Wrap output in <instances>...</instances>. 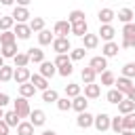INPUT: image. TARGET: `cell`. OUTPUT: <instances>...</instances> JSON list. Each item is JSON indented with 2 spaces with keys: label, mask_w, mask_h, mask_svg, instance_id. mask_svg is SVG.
<instances>
[{
  "label": "cell",
  "mask_w": 135,
  "mask_h": 135,
  "mask_svg": "<svg viewBox=\"0 0 135 135\" xmlns=\"http://www.w3.org/2000/svg\"><path fill=\"white\" fill-rule=\"evenodd\" d=\"M99 95H101V84H97V82L84 84V97L86 99H97Z\"/></svg>",
  "instance_id": "17"
},
{
  "label": "cell",
  "mask_w": 135,
  "mask_h": 135,
  "mask_svg": "<svg viewBox=\"0 0 135 135\" xmlns=\"http://www.w3.org/2000/svg\"><path fill=\"white\" fill-rule=\"evenodd\" d=\"M118 51H120V44L118 42H105L103 46H101V55L105 57V59H110V57H116L118 55Z\"/></svg>",
  "instance_id": "11"
},
{
  "label": "cell",
  "mask_w": 135,
  "mask_h": 135,
  "mask_svg": "<svg viewBox=\"0 0 135 135\" xmlns=\"http://www.w3.org/2000/svg\"><path fill=\"white\" fill-rule=\"evenodd\" d=\"M86 108H89V99L84 97V95H78V97H74L72 99V110L74 112H86Z\"/></svg>",
  "instance_id": "18"
},
{
  "label": "cell",
  "mask_w": 135,
  "mask_h": 135,
  "mask_svg": "<svg viewBox=\"0 0 135 135\" xmlns=\"http://www.w3.org/2000/svg\"><path fill=\"white\" fill-rule=\"evenodd\" d=\"M124 97H127V99H131V101H135V84H133V86L129 89V93H127Z\"/></svg>",
  "instance_id": "51"
},
{
  "label": "cell",
  "mask_w": 135,
  "mask_h": 135,
  "mask_svg": "<svg viewBox=\"0 0 135 135\" xmlns=\"http://www.w3.org/2000/svg\"><path fill=\"white\" fill-rule=\"evenodd\" d=\"M2 65H4V57H0V68H2Z\"/></svg>",
  "instance_id": "57"
},
{
  "label": "cell",
  "mask_w": 135,
  "mask_h": 135,
  "mask_svg": "<svg viewBox=\"0 0 135 135\" xmlns=\"http://www.w3.org/2000/svg\"><path fill=\"white\" fill-rule=\"evenodd\" d=\"M0 84H2V82H0Z\"/></svg>",
  "instance_id": "59"
},
{
  "label": "cell",
  "mask_w": 135,
  "mask_h": 135,
  "mask_svg": "<svg viewBox=\"0 0 135 135\" xmlns=\"http://www.w3.org/2000/svg\"><path fill=\"white\" fill-rule=\"evenodd\" d=\"M30 76H32V72H30V68H15V72H13V80H15L17 84H23V82H30Z\"/></svg>",
  "instance_id": "10"
},
{
  "label": "cell",
  "mask_w": 135,
  "mask_h": 135,
  "mask_svg": "<svg viewBox=\"0 0 135 135\" xmlns=\"http://www.w3.org/2000/svg\"><path fill=\"white\" fill-rule=\"evenodd\" d=\"M72 72H74V65H72V63H65V65L57 68V74H59V76H63V78L72 76Z\"/></svg>",
  "instance_id": "46"
},
{
  "label": "cell",
  "mask_w": 135,
  "mask_h": 135,
  "mask_svg": "<svg viewBox=\"0 0 135 135\" xmlns=\"http://www.w3.org/2000/svg\"><path fill=\"white\" fill-rule=\"evenodd\" d=\"M72 34L78 36V38H82L84 34H89V23H86V19H84V21H78V23H72Z\"/></svg>",
  "instance_id": "24"
},
{
  "label": "cell",
  "mask_w": 135,
  "mask_h": 135,
  "mask_svg": "<svg viewBox=\"0 0 135 135\" xmlns=\"http://www.w3.org/2000/svg\"><path fill=\"white\" fill-rule=\"evenodd\" d=\"M38 74H40V76H44V78L49 80V78H53V76L57 74V68H55V63H53V61H46V59H44V61L40 63V72H38Z\"/></svg>",
  "instance_id": "12"
},
{
  "label": "cell",
  "mask_w": 135,
  "mask_h": 135,
  "mask_svg": "<svg viewBox=\"0 0 135 135\" xmlns=\"http://www.w3.org/2000/svg\"><path fill=\"white\" fill-rule=\"evenodd\" d=\"M120 34H122V38H135V21H131V23H124Z\"/></svg>",
  "instance_id": "44"
},
{
  "label": "cell",
  "mask_w": 135,
  "mask_h": 135,
  "mask_svg": "<svg viewBox=\"0 0 135 135\" xmlns=\"http://www.w3.org/2000/svg\"><path fill=\"white\" fill-rule=\"evenodd\" d=\"M30 122L34 124V129H36V127H44V122H46V114H44V110H40V108L32 110V112H30Z\"/></svg>",
  "instance_id": "8"
},
{
  "label": "cell",
  "mask_w": 135,
  "mask_h": 135,
  "mask_svg": "<svg viewBox=\"0 0 135 135\" xmlns=\"http://www.w3.org/2000/svg\"><path fill=\"white\" fill-rule=\"evenodd\" d=\"M110 129H112L114 133H122V116H112Z\"/></svg>",
  "instance_id": "45"
},
{
  "label": "cell",
  "mask_w": 135,
  "mask_h": 135,
  "mask_svg": "<svg viewBox=\"0 0 135 135\" xmlns=\"http://www.w3.org/2000/svg\"><path fill=\"white\" fill-rule=\"evenodd\" d=\"M17 53H19L17 42H13V44H2V46H0V57H4V59H13Z\"/></svg>",
  "instance_id": "19"
},
{
  "label": "cell",
  "mask_w": 135,
  "mask_h": 135,
  "mask_svg": "<svg viewBox=\"0 0 135 135\" xmlns=\"http://www.w3.org/2000/svg\"><path fill=\"white\" fill-rule=\"evenodd\" d=\"M0 4H2V6H13L15 0H0Z\"/></svg>",
  "instance_id": "53"
},
{
  "label": "cell",
  "mask_w": 135,
  "mask_h": 135,
  "mask_svg": "<svg viewBox=\"0 0 135 135\" xmlns=\"http://www.w3.org/2000/svg\"><path fill=\"white\" fill-rule=\"evenodd\" d=\"M0 17H2V13H0Z\"/></svg>",
  "instance_id": "58"
},
{
  "label": "cell",
  "mask_w": 135,
  "mask_h": 135,
  "mask_svg": "<svg viewBox=\"0 0 135 135\" xmlns=\"http://www.w3.org/2000/svg\"><path fill=\"white\" fill-rule=\"evenodd\" d=\"M68 55H70V61L74 63V61H80V59H84V55H86V49L78 46V49H72Z\"/></svg>",
  "instance_id": "40"
},
{
  "label": "cell",
  "mask_w": 135,
  "mask_h": 135,
  "mask_svg": "<svg viewBox=\"0 0 135 135\" xmlns=\"http://www.w3.org/2000/svg\"><path fill=\"white\" fill-rule=\"evenodd\" d=\"M120 76H124V78H135V61H129V63H124L122 65V74Z\"/></svg>",
  "instance_id": "42"
},
{
  "label": "cell",
  "mask_w": 135,
  "mask_h": 135,
  "mask_svg": "<svg viewBox=\"0 0 135 135\" xmlns=\"http://www.w3.org/2000/svg\"><path fill=\"white\" fill-rule=\"evenodd\" d=\"M15 2H17V6H25V8L32 4V0H15Z\"/></svg>",
  "instance_id": "52"
},
{
  "label": "cell",
  "mask_w": 135,
  "mask_h": 135,
  "mask_svg": "<svg viewBox=\"0 0 135 135\" xmlns=\"http://www.w3.org/2000/svg\"><path fill=\"white\" fill-rule=\"evenodd\" d=\"M4 118V108H0V120Z\"/></svg>",
  "instance_id": "56"
},
{
  "label": "cell",
  "mask_w": 135,
  "mask_h": 135,
  "mask_svg": "<svg viewBox=\"0 0 135 135\" xmlns=\"http://www.w3.org/2000/svg\"><path fill=\"white\" fill-rule=\"evenodd\" d=\"M11 17L15 19V23H27L32 19V15H30V11L25 6H15L13 13H11Z\"/></svg>",
  "instance_id": "5"
},
{
  "label": "cell",
  "mask_w": 135,
  "mask_h": 135,
  "mask_svg": "<svg viewBox=\"0 0 135 135\" xmlns=\"http://www.w3.org/2000/svg\"><path fill=\"white\" fill-rule=\"evenodd\" d=\"M93 114H89V112H80L78 116H76V124L80 127V129H91L93 127Z\"/></svg>",
  "instance_id": "14"
},
{
  "label": "cell",
  "mask_w": 135,
  "mask_h": 135,
  "mask_svg": "<svg viewBox=\"0 0 135 135\" xmlns=\"http://www.w3.org/2000/svg\"><path fill=\"white\" fill-rule=\"evenodd\" d=\"M6 103H11V97L6 93H0V108H4Z\"/></svg>",
  "instance_id": "50"
},
{
  "label": "cell",
  "mask_w": 135,
  "mask_h": 135,
  "mask_svg": "<svg viewBox=\"0 0 135 135\" xmlns=\"http://www.w3.org/2000/svg\"><path fill=\"white\" fill-rule=\"evenodd\" d=\"M78 95H82V91H80V84H76V82H70V84H65V97L74 99V97H78Z\"/></svg>",
  "instance_id": "32"
},
{
  "label": "cell",
  "mask_w": 135,
  "mask_h": 135,
  "mask_svg": "<svg viewBox=\"0 0 135 135\" xmlns=\"http://www.w3.org/2000/svg\"><path fill=\"white\" fill-rule=\"evenodd\" d=\"M59 99V93L55 91V89H46V91H42V101L44 103H55Z\"/></svg>",
  "instance_id": "38"
},
{
  "label": "cell",
  "mask_w": 135,
  "mask_h": 135,
  "mask_svg": "<svg viewBox=\"0 0 135 135\" xmlns=\"http://www.w3.org/2000/svg\"><path fill=\"white\" fill-rule=\"evenodd\" d=\"M89 68H93L97 74H101V72H105V70H108V59H105L103 55L91 57V61H89Z\"/></svg>",
  "instance_id": "7"
},
{
  "label": "cell",
  "mask_w": 135,
  "mask_h": 135,
  "mask_svg": "<svg viewBox=\"0 0 135 135\" xmlns=\"http://www.w3.org/2000/svg\"><path fill=\"white\" fill-rule=\"evenodd\" d=\"M122 131H135V112L122 116Z\"/></svg>",
  "instance_id": "30"
},
{
  "label": "cell",
  "mask_w": 135,
  "mask_h": 135,
  "mask_svg": "<svg viewBox=\"0 0 135 135\" xmlns=\"http://www.w3.org/2000/svg\"><path fill=\"white\" fill-rule=\"evenodd\" d=\"M8 131H11V127L4 120H0V135H8Z\"/></svg>",
  "instance_id": "49"
},
{
  "label": "cell",
  "mask_w": 135,
  "mask_h": 135,
  "mask_svg": "<svg viewBox=\"0 0 135 135\" xmlns=\"http://www.w3.org/2000/svg\"><path fill=\"white\" fill-rule=\"evenodd\" d=\"M13 110L17 112L19 118H30V112H32L30 101H27L25 97H17V101H13Z\"/></svg>",
  "instance_id": "1"
},
{
  "label": "cell",
  "mask_w": 135,
  "mask_h": 135,
  "mask_svg": "<svg viewBox=\"0 0 135 135\" xmlns=\"http://www.w3.org/2000/svg\"><path fill=\"white\" fill-rule=\"evenodd\" d=\"M25 53H27V57H30V63H42V61H44V51H42L40 46H36V49L32 46V49H27Z\"/></svg>",
  "instance_id": "16"
},
{
  "label": "cell",
  "mask_w": 135,
  "mask_h": 135,
  "mask_svg": "<svg viewBox=\"0 0 135 135\" xmlns=\"http://www.w3.org/2000/svg\"><path fill=\"white\" fill-rule=\"evenodd\" d=\"M114 80H116V76H114L110 70L101 72V86H112V84H114Z\"/></svg>",
  "instance_id": "43"
},
{
  "label": "cell",
  "mask_w": 135,
  "mask_h": 135,
  "mask_svg": "<svg viewBox=\"0 0 135 135\" xmlns=\"http://www.w3.org/2000/svg\"><path fill=\"white\" fill-rule=\"evenodd\" d=\"M17 86H19V97L30 99V97L36 95V86H34L32 82H23V84H17Z\"/></svg>",
  "instance_id": "22"
},
{
  "label": "cell",
  "mask_w": 135,
  "mask_h": 135,
  "mask_svg": "<svg viewBox=\"0 0 135 135\" xmlns=\"http://www.w3.org/2000/svg\"><path fill=\"white\" fill-rule=\"evenodd\" d=\"M118 112L124 116V114H131V112H135V101H131V99H122L120 103H118Z\"/></svg>",
  "instance_id": "28"
},
{
  "label": "cell",
  "mask_w": 135,
  "mask_h": 135,
  "mask_svg": "<svg viewBox=\"0 0 135 135\" xmlns=\"http://www.w3.org/2000/svg\"><path fill=\"white\" fill-rule=\"evenodd\" d=\"M55 40V34H51V30H42V32H38V44L40 46H49L51 42Z\"/></svg>",
  "instance_id": "25"
},
{
  "label": "cell",
  "mask_w": 135,
  "mask_h": 135,
  "mask_svg": "<svg viewBox=\"0 0 135 135\" xmlns=\"http://www.w3.org/2000/svg\"><path fill=\"white\" fill-rule=\"evenodd\" d=\"M13 34H15V38H17V40H27V38L32 36V30H30V25H27V23H15Z\"/></svg>",
  "instance_id": "6"
},
{
  "label": "cell",
  "mask_w": 135,
  "mask_h": 135,
  "mask_svg": "<svg viewBox=\"0 0 135 135\" xmlns=\"http://www.w3.org/2000/svg\"><path fill=\"white\" fill-rule=\"evenodd\" d=\"M84 11H80V8H74V11H70L68 13V21H70V25L72 23H78V21H84Z\"/></svg>",
  "instance_id": "31"
},
{
  "label": "cell",
  "mask_w": 135,
  "mask_h": 135,
  "mask_svg": "<svg viewBox=\"0 0 135 135\" xmlns=\"http://www.w3.org/2000/svg\"><path fill=\"white\" fill-rule=\"evenodd\" d=\"M55 105H57L59 112H70V110H72V99H70V97H59V99L55 101Z\"/></svg>",
  "instance_id": "39"
},
{
  "label": "cell",
  "mask_w": 135,
  "mask_h": 135,
  "mask_svg": "<svg viewBox=\"0 0 135 135\" xmlns=\"http://www.w3.org/2000/svg\"><path fill=\"white\" fill-rule=\"evenodd\" d=\"M114 84H116V89H118L120 93H124V95H127V93H129V89L133 86V80H131V78H124V76H118V78L114 80Z\"/></svg>",
  "instance_id": "21"
},
{
  "label": "cell",
  "mask_w": 135,
  "mask_h": 135,
  "mask_svg": "<svg viewBox=\"0 0 135 135\" xmlns=\"http://www.w3.org/2000/svg\"><path fill=\"white\" fill-rule=\"evenodd\" d=\"M13 72H15V68L4 63V65L0 68V82H8V80H13Z\"/></svg>",
  "instance_id": "35"
},
{
  "label": "cell",
  "mask_w": 135,
  "mask_h": 135,
  "mask_svg": "<svg viewBox=\"0 0 135 135\" xmlns=\"http://www.w3.org/2000/svg\"><path fill=\"white\" fill-rule=\"evenodd\" d=\"M118 135H135V131H122V133H118Z\"/></svg>",
  "instance_id": "55"
},
{
  "label": "cell",
  "mask_w": 135,
  "mask_h": 135,
  "mask_svg": "<svg viewBox=\"0 0 135 135\" xmlns=\"http://www.w3.org/2000/svg\"><path fill=\"white\" fill-rule=\"evenodd\" d=\"M13 27H15V19L11 15H2L0 17V32H8Z\"/></svg>",
  "instance_id": "34"
},
{
  "label": "cell",
  "mask_w": 135,
  "mask_h": 135,
  "mask_svg": "<svg viewBox=\"0 0 135 135\" xmlns=\"http://www.w3.org/2000/svg\"><path fill=\"white\" fill-rule=\"evenodd\" d=\"M116 17H118V21L124 25V23H131V21H133L135 13H133V8H127V6H124V8H120V11L116 13Z\"/></svg>",
  "instance_id": "23"
},
{
  "label": "cell",
  "mask_w": 135,
  "mask_h": 135,
  "mask_svg": "<svg viewBox=\"0 0 135 135\" xmlns=\"http://www.w3.org/2000/svg\"><path fill=\"white\" fill-rule=\"evenodd\" d=\"M53 63H55V68H61V65H65V63H72V61H70V55H57Z\"/></svg>",
  "instance_id": "47"
},
{
  "label": "cell",
  "mask_w": 135,
  "mask_h": 135,
  "mask_svg": "<svg viewBox=\"0 0 135 135\" xmlns=\"http://www.w3.org/2000/svg\"><path fill=\"white\" fill-rule=\"evenodd\" d=\"M97 19H99L101 25H108V23H112V21L116 19V13H114L112 8H101V11L97 13Z\"/></svg>",
  "instance_id": "15"
},
{
  "label": "cell",
  "mask_w": 135,
  "mask_h": 135,
  "mask_svg": "<svg viewBox=\"0 0 135 135\" xmlns=\"http://www.w3.org/2000/svg\"><path fill=\"white\" fill-rule=\"evenodd\" d=\"M80 78H82V82L84 84H91V82H95V78H97V72L93 70V68H82V72H80Z\"/></svg>",
  "instance_id": "27"
},
{
  "label": "cell",
  "mask_w": 135,
  "mask_h": 135,
  "mask_svg": "<svg viewBox=\"0 0 135 135\" xmlns=\"http://www.w3.org/2000/svg\"><path fill=\"white\" fill-rule=\"evenodd\" d=\"M17 135H34V124L30 120H21L17 124Z\"/></svg>",
  "instance_id": "29"
},
{
  "label": "cell",
  "mask_w": 135,
  "mask_h": 135,
  "mask_svg": "<svg viewBox=\"0 0 135 135\" xmlns=\"http://www.w3.org/2000/svg\"><path fill=\"white\" fill-rule=\"evenodd\" d=\"M53 34H55L57 38H68V34H72V25H70V21H68V19L57 21V23L53 25Z\"/></svg>",
  "instance_id": "4"
},
{
  "label": "cell",
  "mask_w": 135,
  "mask_h": 135,
  "mask_svg": "<svg viewBox=\"0 0 135 135\" xmlns=\"http://www.w3.org/2000/svg\"><path fill=\"white\" fill-rule=\"evenodd\" d=\"M30 82L36 86V91H46L49 89V80L44 76H40V74H32L30 76Z\"/></svg>",
  "instance_id": "20"
},
{
  "label": "cell",
  "mask_w": 135,
  "mask_h": 135,
  "mask_svg": "<svg viewBox=\"0 0 135 135\" xmlns=\"http://www.w3.org/2000/svg\"><path fill=\"white\" fill-rule=\"evenodd\" d=\"M97 46H99V36H97V34H84V36H82V49L93 51V49H97Z\"/></svg>",
  "instance_id": "13"
},
{
  "label": "cell",
  "mask_w": 135,
  "mask_h": 135,
  "mask_svg": "<svg viewBox=\"0 0 135 135\" xmlns=\"http://www.w3.org/2000/svg\"><path fill=\"white\" fill-rule=\"evenodd\" d=\"M105 99H108V103H114V105H118V103L124 99V93H120L118 89H110V91L105 93Z\"/></svg>",
  "instance_id": "26"
},
{
  "label": "cell",
  "mask_w": 135,
  "mask_h": 135,
  "mask_svg": "<svg viewBox=\"0 0 135 135\" xmlns=\"http://www.w3.org/2000/svg\"><path fill=\"white\" fill-rule=\"evenodd\" d=\"M27 25H30L32 32H42V30H44V19H42V17H32V19L27 21Z\"/></svg>",
  "instance_id": "36"
},
{
  "label": "cell",
  "mask_w": 135,
  "mask_h": 135,
  "mask_svg": "<svg viewBox=\"0 0 135 135\" xmlns=\"http://www.w3.org/2000/svg\"><path fill=\"white\" fill-rule=\"evenodd\" d=\"M120 46L122 49H135V38H122Z\"/></svg>",
  "instance_id": "48"
},
{
  "label": "cell",
  "mask_w": 135,
  "mask_h": 135,
  "mask_svg": "<svg viewBox=\"0 0 135 135\" xmlns=\"http://www.w3.org/2000/svg\"><path fill=\"white\" fill-rule=\"evenodd\" d=\"M42 135H57L53 129H46V131H42Z\"/></svg>",
  "instance_id": "54"
},
{
  "label": "cell",
  "mask_w": 135,
  "mask_h": 135,
  "mask_svg": "<svg viewBox=\"0 0 135 135\" xmlns=\"http://www.w3.org/2000/svg\"><path fill=\"white\" fill-rule=\"evenodd\" d=\"M51 46H53V51H55L57 55H68V53L72 51L70 38H57V36H55V40L51 42Z\"/></svg>",
  "instance_id": "2"
},
{
  "label": "cell",
  "mask_w": 135,
  "mask_h": 135,
  "mask_svg": "<svg viewBox=\"0 0 135 135\" xmlns=\"http://www.w3.org/2000/svg\"><path fill=\"white\" fill-rule=\"evenodd\" d=\"M110 120H112V116H110V114H105V112H99V114L93 118V127H95L99 133H103V131H110Z\"/></svg>",
  "instance_id": "3"
},
{
  "label": "cell",
  "mask_w": 135,
  "mask_h": 135,
  "mask_svg": "<svg viewBox=\"0 0 135 135\" xmlns=\"http://www.w3.org/2000/svg\"><path fill=\"white\" fill-rule=\"evenodd\" d=\"M2 120H4L8 127H17V124L21 122V118L17 116V112H15V110H11V112H4V118H2Z\"/></svg>",
  "instance_id": "33"
},
{
  "label": "cell",
  "mask_w": 135,
  "mask_h": 135,
  "mask_svg": "<svg viewBox=\"0 0 135 135\" xmlns=\"http://www.w3.org/2000/svg\"><path fill=\"white\" fill-rule=\"evenodd\" d=\"M97 36H99L103 42H112V40H114V36H116V30H114V25H112V23H108V25H101V27H99Z\"/></svg>",
  "instance_id": "9"
},
{
  "label": "cell",
  "mask_w": 135,
  "mask_h": 135,
  "mask_svg": "<svg viewBox=\"0 0 135 135\" xmlns=\"http://www.w3.org/2000/svg\"><path fill=\"white\" fill-rule=\"evenodd\" d=\"M13 42H17L13 30H8V32H0V46H2V44H13Z\"/></svg>",
  "instance_id": "41"
},
{
  "label": "cell",
  "mask_w": 135,
  "mask_h": 135,
  "mask_svg": "<svg viewBox=\"0 0 135 135\" xmlns=\"http://www.w3.org/2000/svg\"><path fill=\"white\" fill-rule=\"evenodd\" d=\"M13 61H15V68H27V65H30L27 53H17V55L13 57Z\"/></svg>",
  "instance_id": "37"
}]
</instances>
